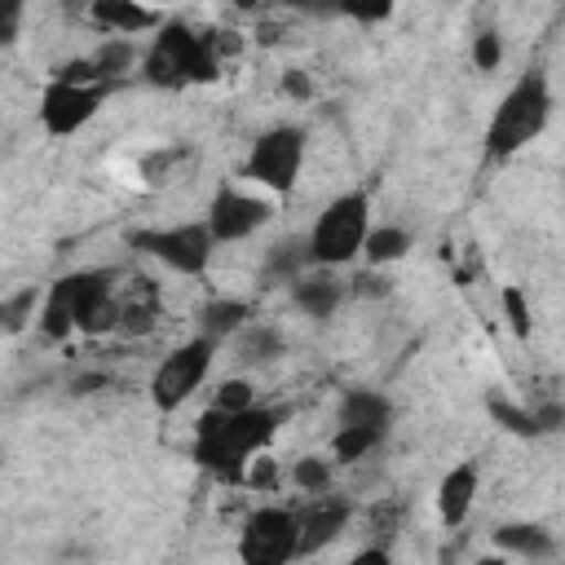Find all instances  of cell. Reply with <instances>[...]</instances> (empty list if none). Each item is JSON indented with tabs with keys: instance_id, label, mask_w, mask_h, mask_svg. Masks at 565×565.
Wrapping results in <instances>:
<instances>
[{
	"instance_id": "obj_34",
	"label": "cell",
	"mask_w": 565,
	"mask_h": 565,
	"mask_svg": "<svg viewBox=\"0 0 565 565\" xmlns=\"http://www.w3.org/2000/svg\"><path fill=\"white\" fill-rule=\"evenodd\" d=\"M353 561H358V565H371V561H388V547H366V552H358Z\"/></svg>"
},
{
	"instance_id": "obj_25",
	"label": "cell",
	"mask_w": 565,
	"mask_h": 565,
	"mask_svg": "<svg viewBox=\"0 0 565 565\" xmlns=\"http://www.w3.org/2000/svg\"><path fill=\"white\" fill-rule=\"evenodd\" d=\"M397 9V0H340V18L358 22V26H380L388 22Z\"/></svg>"
},
{
	"instance_id": "obj_31",
	"label": "cell",
	"mask_w": 565,
	"mask_h": 565,
	"mask_svg": "<svg viewBox=\"0 0 565 565\" xmlns=\"http://www.w3.org/2000/svg\"><path fill=\"white\" fill-rule=\"evenodd\" d=\"M282 4L296 13H309V18H335L340 13V0H282Z\"/></svg>"
},
{
	"instance_id": "obj_11",
	"label": "cell",
	"mask_w": 565,
	"mask_h": 565,
	"mask_svg": "<svg viewBox=\"0 0 565 565\" xmlns=\"http://www.w3.org/2000/svg\"><path fill=\"white\" fill-rule=\"evenodd\" d=\"M269 216H274L269 199H260V194L238 190V185L225 181V185L212 194L203 221H207V230L216 234V243H238V238H252L260 225H269Z\"/></svg>"
},
{
	"instance_id": "obj_7",
	"label": "cell",
	"mask_w": 565,
	"mask_h": 565,
	"mask_svg": "<svg viewBox=\"0 0 565 565\" xmlns=\"http://www.w3.org/2000/svg\"><path fill=\"white\" fill-rule=\"evenodd\" d=\"M128 243L137 252L154 256L159 265H168L172 274H185V278L207 274L212 252H216V234L207 230V221H181L168 230H137V234H128Z\"/></svg>"
},
{
	"instance_id": "obj_19",
	"label": "cell",
	"mask_w": 565,
	"mask_h": 565,
	"mask_svg": "<svg viewBox=\"0 0 565 565\" xmlns=\"http://www.w3.org/2000/svg\"><path fill=\"white\" fill-rule=\"evenodd\" d=\"M411 252V234L402 230V225H371V234H366V247H362V260L366 265H393V260H402Z\"/></svg>"
},
{
	"instance_id": "obj_15",
	"label": "cell",
	"mask_w": 565,
	"mask_h": 565,
	"mask_svg": "<svg viewBox=\"0 0 565 565\" xmlns=\"http://www.w3.org/2000/svg\"><path fill=\"white\" fill-rule=\"evenodd\" d=\"M88 18L106 31V35H141V31H159V13L141 0H93Z\"/></svg>"
},
{
	"instance_id": "obj_35",
	"label": "cell",
	"mask_w": 565,
	"mask_h": 565,
	"mask_svg": "<svg viewBox=\"0 0 565 565\" xmlns=\"http://www.w3.org/2000/svg\"><path fill=\"white\" fill-rule=\"evenodd\" d=\"M75 4H93V0H75Z\"/></svg>"
},
{
	"instance_id": "obj_28",
	"label": "cell",
	"mask_w": 565,
	"mask_h": 565,
	"mask_svg": "<svg viewBox=\"0 0 565 565\" xmlns=\"http://www.w3.org/2000/svg\"><path fill=\"white\" fill-rule=\"evenodd\" d=\"M490 415H494L503 428L521 433V437H534V433H539V415H530V411H521V406H512V402H503V397H490Z\"/></svg>"
},
{
	"instance_id": "obj_26",
	"label": "cell",
	"mask_w": 565,
	"mask_h": 565,
	"mask_svg": "<svg viewBox=\"0 0 565 565\" xmlns=\"http://www.w3.org/2000/svg\"><path fill=\"white\" fill-rule=\"evenodd\" d=\"M499 300H503V313H508L512 335H516V340H530V300H525V291H521L516 282H508V287L499 291Z\"/></svg>"
},
{
	"instance_id": "obj_14",
	"label": "cell",
	"mask_w": 565,
	"mask_h": 565,
	"mask_svg": "<svg viewBox=\"0 0 565 565\" xmlns=\"http://www.w3.org/2000/svg\"><path fill=\"white\" fill-rule=\"evenodd\" d=\"M477 486H481L477 463H455L441 477V486H437V516H441L446 530H459L468 521V512L477 503Z\"/></svg>"
},
{
	"instance_id": "obj_30",
	"label": "cell",
	"mask_w": 565,
	"mask_h": 565,
	"mask_svg": "<svg viewBox=\"0 0 565 565\" xmlns=\"http://www.w3.org/2000/svg\"><path fill=\"white\" fill-rule=\"evenodd\" d=\"M154 327V305H124V318H119V331H128V335H137V331H150Z\"/></svg>"
},
{
	"instance_id": "obj_27",
	"label": "cell",
	"mask_w": 565,
	"mask_h": 565,
	"mask_svg": "<svg viewBox=\"0 0 565 565\" xmlns=\"http://www.w3.org/2000/svg\"><path fill=\"white\" fill-rule=\"evenodd\" d=\"M499 62H503V35H499V26H481L477 40H472V66L477 71H499Z\"/></svg>"
},
{
	"instance_id": "obj_23",
	"label": "cell",
	"mask_w": 565,
	"mask_h": 565,
	"mask_svg": "<svg viewBox=\"0 0 565 565\" xmlns=\"http://www.w3.org/2000/svg\"><path fill=\"white\" fill-rule=\"evenodd\" d=\"M40 300H44V291L31 282V287H22V291H13L4 305H0V318H4V331L9 335H18L31 318H40Z\"/></svg>"
},
{
	"instance_id": "obj_21",
	"label": "cell",
	"mask_w": 565,
	"mask_h": 565,
	"mask_svg": "<svg viewBox=\"0 0 565 565\" xmlns=\"http://www.w3.org/2000/svg\"><path fill=\"white\" fill-rule=\"evenodd\" d=\"M380 441H384V433H375V428L340 424V428H335V437H331V459H335V463H353V459L371 455Z\"/></svg>"
},
{
	"instance_id": "obj_13",
	"label": "cell",
	"mask_w": 565,
	"mask_h": 565,
	"mask_svg": "<svg viewBox=\"0 0 565 565\" xmlns=\"http://www.w3.org/2000/svg\"><path fill=\"white\" fill-rule=\"evenodd\" d=\"M340 300H344V282H340L331 269H322V265H309L305 274L291 278V305H296L305 318H313V322L335 318Z\"/></svg>"
},
{
	"instance_id": "obj_2",
	"label": "cell",
	"mask_w": 565,
	"mask_h": 565,
	"mask_svg": "<svg viewBox=\"0 0 565 565\" xmlns=\"http://www.w3.org/2000/svg\"><path fill=\"white\" fill-rule=\"evenodd\" d=\"M221 71V53L212 35H199L185 22H163L141 53V79L150 88H190L212 84Z\"/></svg>"
},
{
	"instance_id": "obj_22",
	"label": "cell",
	"mask_w": 565,
	"mask_h": 565,
	"mask_svg": "<svg viewBox=\"0 0 565 565\" xmlns=\"http://www.w3.org/2000/svg\"><path fill=\"white\" fill-rule=\"evenodd\" d=\"M238 335H243V353H238V358H243L247 366H265V362H274V358L287 349V340H282L274 327H256V322H247Z\"/></svg>"
},
{
	"instance_id": "obj_32",
	"label": "cell",
	"mask_w": 565,
	"mask_h": 565,
	"mask_svg": "<svg viewBox=\"0 0 565 565\" xmlns=\"http://www.w3.org/2000/svg\"><path fill=\"white\" fill-rule=\"evenodd\" d=\"M18 13H22V0H0V40L4 44L18 35Z\"/></svg>"
},
{
	"instance_id": "obj_3",
	"label": "cell",
	"mask_w": 565,
	"mask_h": 565,
	"mask_svg": "<svg viewBox=\"0 0 565 565\" xmlns=\"http://www.w3.org/2000/svg\"><path fill=\"white\" fill-rule=\"evenodd\" d=\"M552 119V84L543 71H525L494 106L490 124H486V154L490 159H512L521 154L530 141L543 137Z\"/></svg>"
},
{
	"instance_id": "obj_5",
	"label": "cell",
	"mask_w": 565,
	"mask_h": 565,
	"mask_svg": "<svg viewBox=\"0 0 565 565\" xmlns=\"http://www.w3.org/2000/svg\"><path fill=\"white\" fill-rule=\"evenodd\" d=\"M305 146H309V132L300 124H274L256 132V141L247 146L243 177L265 185L269 194H291L305 168Z\"/></svg>"
},
{
	"instance_id": "obj_24",
	"label": "cell",
	"mask_w": 565,
	"mask_h": 565,
	"mask_svg": "<svg viewBox=\"0 0 565 565\" xmlns=\"http://www.w3.org/2000/svg\"><path fill=\"white\" fill-rule=\"evenodd\" d=\"M291 486L300 494H322L331 490V459H318V455H305L291 463Z\"/></svg>"
},
{
	"instance_id": "obj_9",
	"label": "cell",
	"mask_w": 565,
	"mask_h": 565,
	"mask_svg": "<svg viewBox=\"0 0 565 565\" xmlns=\"http://www.w3.org/2000/svg\"><path fill=\"white\" fill-rule=\"evenodd\" d=\"M102 97H106V84H79V79L53 75L40 93V128L49 137H75L97 119Z\"/></svg>"
},
{
	"instance_id": "obj_4",
	"label": "cell",
	"mask_w": 565,
	"mask_h": 565,
	"mask_svg": "<svg viewBox=\"0 0 565 565\" xmlns=\"http://www.w3.org/2000/svg\"><path fill=\"white\" fill-rule=\"evenodd\" d=\"M366 234H371V199H366V190L335 194L318 212V221L309 225V238H305L309 265H322V269L349 265L353 256H362Z\"/></svg>"
},
{
	"instance_id": "obj_18",
	"label": "cell",
	"mask_w": 565,
	"mask_h": 565,
	"mask_svg": "<svg viewBox=\"0 0 565 565\" xmlns=\"http://www.w3.org/2000/svg\"><path fill=\"white\" fill-rule=\"evenodd\" d=\"M247 322H252V305H247V300H234V296H216V300H207V305L199 309V331L212 335L216 344H221L225 335H238Z\"/></svg>"
},
{
	"instance_id": "obj_6",
	"label": "cell",
	"mask_w": 565,
	"mask_h": 565,
	"mask_svg": "<svg viewBox=\"0 0 565 565\" xmlns=\"http://www.w3.org/2000/svg\"><path fill=\"white\" fill-rule=\"evenodd\" d=\"M212 353H216V340L203 335V331H199L194 340L177 344V349L154 366V375H150V402H154V411L172 415L177 406H185V402L203 388V380H207V371H212Z\"/></svg>"
},
{
	"instance_id": "obj_10",
	"label": "cell",
	"mask_w": 565,
	"mask_h": 565,
	"mask_svg": "<svg viewBox=\"0 0 565 565\" xmlns=\"http://www.w3.org/2000/svg\"><path fill=\"white\" fill-rule=\"evenodd\" d=\"M66 278V291H71V305H75V331L84 335H106L119 327L124 318V305L115 300V282L106 269H71L62 274Z\"/></svg>"
},
{
	"instance_id": "obj_33",
	"label": "cell",
	"mask_w": 565,
	"mask_h": 565,
	"mask_svg": "<svg viewBox=\"0 0 565 565\" xmlns=\"http://www.w3.org/2000/svg\"><path fill=\"white\" fill-rule=\"evenodd\" d=\"M282 93H291V97H309V79H305V71H287V75H282Z\"/></svg>"
},
{
	"instance_id": "obj_20",
	"label": "cell",
	"mask_w": 565,
	"mask_h": 565,
	"mask_svg": "<svg viewBox=\"0 0 565 565\" xmlns=\"http://www.w3.org/2000/svg\"><path fill=\"white\" fill-rule=\"evenodd\" d=\"M93 66H97V75L110 84V79H119L124 71L137 66V44H132L128 35H106V44L93 53Z\"/></svg>"
},
{
	"instance_id": "obj_12",
	"label": "cell",
	"mask_w": 565,
	"mask_h": 565,
	"mask_svg": "<svg viewBox=\"0 0 565 565\" xmlns=\"http://www.w3.org/2000/svg\"><path fill=\"white\" fill-rule=\"evenodd\" d=\"M296 516H300V556H313V552H322V547H331L340 539V530L353 516V503L331 494V490H322V494H309L296 508Z\"/></svg>"
},
{
	"instance_id": "obj_1",
	"label": "cell",
	"mask_w": 565,
	"mask_h": 565,
	"mask_svg": "<svg viewBox=\"0 0 565 565\" xmlns=\"http://www.w3.org/2000/svg\"><path fill=\"white\" fill-rule=\"evenodd\" d=\"M278 424H282V415L260 402H252L243 411L207 406L194 428V463L225 486H247V468L274 441Z\"/></svg>"
},
{
	"instance_id": "obj_29",
	"label": "cell",
	"mask_w": 565,
	"mask_h": 565,
	"mask_svg": "<svg viewBox=\"0 0 565 565\" xmlns=\"http://www.w3.org/2000/svg\"><path fill=\"white\" fill-rule=\"evenodd\" d=\"M256 402V388H252V380H221L216 384V393H212V406H221V411H243V406H252Z\"/></svg>"
},
{
	"instance_id": "obj_8",
	"label": "cell",
	"mask_w": 565,
	"mask_h": 565,
	"mask_svg": "<svg viewBox=\"0 0 565 565\" xmlns=\"http://www.w3.org/2000/svg\"><path fill=\"white\" fill-rule=\"evenodd\" d=\"M238 556L247 565H282L300 556V516L296 508H256L238 530Z\"/></svg>"
},
{
	"instance_id": "obj_17",
	"label": "cell",
	"mask_w": 565,
	"mask_h": 565,
	"mask_svg": "<svg viewBox=\"0 0 565 565\" xmlns=\"http://www.w3.org/2000/svg\"><path fill=\"white\" fill-rule=\"evenodd\" d=\"M494 547L508 552V556H525V561H543L556 552V539L552 530L534 525V521H508L494 530Z\"/></svg>"
},
{
	"instance_id": "obj_16",
	"label": "cell",
	"mask_w": 565,
	"mask_h": 565,
	"mask_svg": "<svg viewBox=\"0 0 565 565\" xmlns=\"http://www.w3.org/2000/svg\"><path fill=\"white\" fill-rule=\"evenodd\" d=\"M340 424H358V428H375L388 433L393 424V402L380 388H349L340 397Z\"/></svg>"
}]
</instances>
